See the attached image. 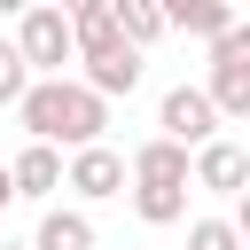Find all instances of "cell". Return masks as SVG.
Here are the masks:
<instances>
[{
	"label": "cell",
	"mask_w": 250,
	"mask_h": 250,
	"mask_svg": "<svg viewBox=\"0 0 250 250\" xmlns=\"http://www.w3.org/2000/svg\"><path fill=\"white\" fill-rule=\"evenodd\" d=\"M8 203H16V172L0 164V211H8Z\"/></svg>",
	"instance_id": "19"
},
{
	"label": "cell",
	"mask_w": 250,
	"mask_h": 250,
	"mask_svg": "<svg viewBox=\"0 0 250 250\" xmlns=\"http://www.w3.org/2000/svg\"><path fill=\"white\" fill-rule=\"evenodd\" d=\"M31 250H94V219L78 203H47L31 227Z\"/></svg>",
	"instance_id": "10"
},
{
	"label": "cell",
	"mask_w": 250,
	"mask_h": 250,
	"mask_svg": "<svg viewBox=\"0 0 250 250\" xmlns=\"http://www.w3.org/2000/svg\"><path fill=\"white\" fill-rule=\"evenodd\" d=\"M8 172H16V195H23V203H47L55 188H70V156H62L55 141H23Z\"/></svg>",
	"instance_id": "6"
},
{
	"label": "cell",
	"mask_w": 250,
	"mask_h": 250,
	"mask_svg": "<svg viewBox=\"0 0 250 250\" xmlns=\"http://www.w3.org/2000/svg\"><path fill=\"white\" fill-rule=\"evenodd\" d=\"M109 16H117V31H125V39H133V47H156V39H164V31H172V23H164V8H156V0H109Z\"/></svg>",
	"instance_id": "13"
},
{
	"label": "cell",
	"mask_w": 250,
	"mask_h": 250,
	"mask_svg": "<svg viewBox=\"0 0 250 250\" xmlns=\"http://www.w3.org/2000/svg\"><path fill=\"white\" fill-rule=\"evenodd\" d=\"M188 250H250V242H242V227H234V219L203 211V219H188Z\"/></svg>",
	"instance_id": "15"
},
{
	"label": "cell",
	"mask_w": 250,
	"mask_h": 250,
	"mask_svg": "<svg viewBox=\"0 0 250 250\" xmlns=\"http://www.w3.org/2000/svg\"><path fill=\"white\" fill-rule=\"evenodd\" d=\"M195 188H211V195H242L250 188V148L242 141H211V148H195Z\"/></svg>",
	"instance_id": "8"
},
{
	"label": "cell",
	"mask_w": 250,
	"mask_h": 250,
	"mask_svg": "<svg viewBox=\"0 0 250 250\" xmlns=\"http://www.w3.org/2000/svg\"><path fill=\"white\" fill-rule=\"evenodd\" d=\"M16 117H23L31 141H55L62 156H70V148H94V141L109 133V102H102L86 78H39Z\"/></svg>",
	"instance_id": "1"
},
{
	"label": "cell",
	"mask_w": 250,
	"mask_h": 250,
	"mask_svg": "<svg viewBox=\"0 0 250 250\" xmlns=\"http://www.w3.org/2000/svg\"><path fill=\"white\" fill-rule=\"evenodd\" d=\"M125 195H133V219L141 227H180L188 219V188H172V180H133Z\"/></svg>",
	"instance_id": "12"
},
{
	"label": "cell",
	"mask_w": 250,
	"mask_h": 250,
	"mask_svg": "<svg viewBox=\"0 0 250 250\" xmlns=\"http://www.w3.org/2000/svg\"><path fill=\"white\" fill-rule=\"evenodd\" d=\"M31 8H39V0H0V23H23Z\"/></svg>",
	"instance_id": "17"
},
{
	"label": "cell",
	"mask_w": 250,
	"mask_h": 250,
	"mask_svg": "<svg viewBox=\"0 0 250 250\" xmlns=\"http://www.w3.org/2000/svg\"><path fill=\"white\" fill-rule=\"evenodd\" d=\"M55 8H62V16H70V23H78V16H102V8H109V0H55Z\"/></svg>",
	"instance_id": "16"
},
{
	"label": "cell",
	"mask_w": 250,
	"mask_h": 250,
	"mask_svg": "<svg viewBox=\"0 0 250 250\" xmlns=\"http://www.w3.org/2000/svg\"><path fill=\"white\" fill-rule=\"evenodd\" d=\"M0 250H31V242H0Z\"/></svg>",
	"instance_id": "20"
},
{
	"label": "cell",
	"mask_w": 250,
	"mask_h": 250,
	"mask_svg": "<svg viewBox=\"0 0 250 250\" xmlns=\"http://www.w3.org/2000/svg\"><path fill=\"white\" fill-rule=\"evenodd\" d=\"M133 180H172V188H195V148H180V141H141L133 148Z\"/></svg>",
	"instance_id": "9"
},
{
	"label": "cell",
	"mask_w": 250,
	"mask_h": 250,
	"mask_svg": "<svg viewBox=\"0 0 250 250\" xmlns=\"http://www.w3.org/2000/svg\"><path fill=\"white\" fill-rule=\"evenodd\" d=\"M16 47H23L31 78H62V62H78V23H70L55 0H39V8L16 23Z\"/></svg>",
	"instance_id": "2"
},
{
	"label": "cell",
	"mask_w": 250,
	"mask_h": 250,
	"mask_svg": "<svg viewBox=\"0 0 250 250\" xmlns=\"http://www.w3.org/2000/svg\"><path fill=\"white\" fill-rule=\"evenodd\" d=\"M39 78H31V62H23V47L16 39H0V109H23V94H31Z\"/></svg>",
	"instance_id": "14"
},
{
	"label": "cell",
	"mask_w": 250,
	"mask_h": 250,
	"mask_svg": "<svg viewBox=\"0 0 250 250\" xmlns=\"http://www.w3.org/2000/svg\"><path fill=\"white\" fill-rule=\"evenodd\" d=\"M164 8V23L172 31H188V39H219V31H234V0H156Z\"/></svg>",
	"instance_id": "11"
},
{
	"label": "cell",
	"mask_w": 250,
	"mask_h": 250,
	"mask_svg": "<svg viewBox=\"0 0 250 250\" xmlns=\"http://www.w3.org/2000/svg\"><path fill=\"white\" fill-rule=\"evenodd\" d=\"M125 188H133V164H125L109 141L70 148V195H78V203H109V195H125Z\"/></svg>",
	"instance_id": "5"
},
{
	"label": "cell",
	"mask_w": 250,
	"mask_h": 250,
	"mask_svg": "<svg viewBox=\"0 0 250 250\" xmlns=\"http://www.w3.org/2000/svg\"><path fill=\"white\" fill-rule=\"evenodd\" d=\"M211 102H219V117L227 125H250V23H234V31H219L211 39Z\"/></svg>",
	"instance_id": "3"
},
{
	"label": "cell",
	"mask_w": 250,
	"mask_h": 250,
	"mask_svg": "<svg viewBox=\"0 0 250 250\" xmlns=\"http://www.w3.org/2000/svg\"><path fill=\"white\" fill-rule=\"evenodd\" d=\"M219 125H227V117H219L211 86H188V78L164 86V102H156V133H164V141H180V148H211Z\"/></svg>",
	"instance_id": "4"
},
{
	"label": "cell",
	"mask_w": 250,
	"mask_h": 250,
	"mask_svg": "<svg viewBox=\"0 0 250 250\" xmlns=\"http://www.w3.org/2000/svg\"><path fill=\"white\" fill-rule=\"evenodd\" d=\"M234 227H242V242H250V188L234 195Z\"/></svg>",
	"instance_id": "18"
},
{
	"label": "cell",
	"mask_w": 250,
	"mask_h": 250,
	"mask_svg": "<svg viewBox=\"0 0 250 250\" xmlns=\"http://www.w3.org/2000/svg\"><path fill=\"white\" fill-rule=\"evenodd\" d=\"M141 70H148V47H133V39H117V47H102V55H86V86L102 94V102H117V94H133L141 86Z\"/></svg>",
	"instance_id": "7"
}]
</instances>
